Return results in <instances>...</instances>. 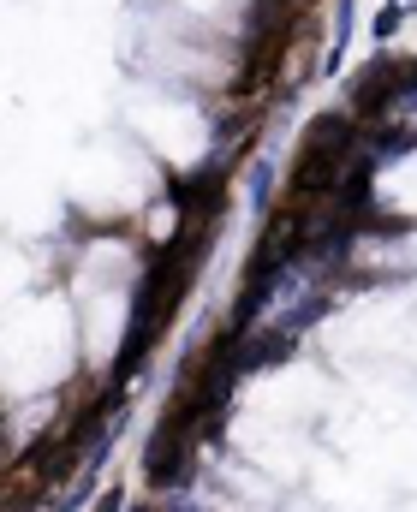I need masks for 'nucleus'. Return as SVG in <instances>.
I'll return each mask as SVG.
<instances>
[{"instance_id":"20e7f679","label":"nucleus","mask_w":417,"mask_h":512,"mask_svg":"<svg viewBox=\"0 0 417 512\" xmlns=\"http://www.w3.org/2000/svg\"><path fill=\"white\" fill-rule=\"evenodd\" d=\"M96 512H120V495H108V501H102Z\"/></svg>"},{"instance_id":"f257e3e1","label":"nucleus","mask_w":417,"mask_h":512,"mask_svg":"<svg viewBox=\"0 0 417 512\" xmlns=\"http://www.w3.org/2000/svg\"><path fill=\"white\" fill-rule=\"evenodd\" d=\"M298 256H304V209L298 203H275L269 227H263L257 251H251V280H280Z\"/></svg>"},{"instance_id":"f03ea898","label":"nucleus","mask_w":417,"mask_h":512,"mask_svg":"<svg viewBox=\"0 0 417 512\" xmlns=\"http://www.w3.org/2000/svg\"><path fill=\"white\" fill-rule=\"evenodd\" d=\"M197 453H203V441H197V435H185V429H167V423H161V435H155V441H149V453H143V471H149V483H155V489H179V483H191Z\"/></svg>"},{"instance_id":"7ed1b4c3","label":"nucleus","mask_w":417,"mask_h":512,"mask_svg":"<svg viewBox=\"0 0 417 512\" xmlns=\"http://www.w3.org/2000/svg\"><path fill=\"white\" fill-rule=\"evenodd\" d=\"M394 30H400V6H388V12L376 18V36H394Z\"/></svg>"}]
</instances>
